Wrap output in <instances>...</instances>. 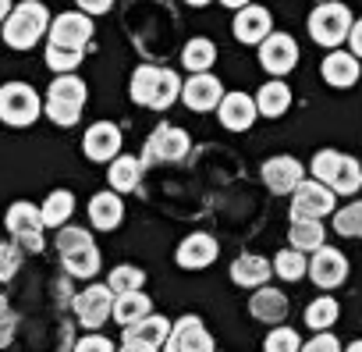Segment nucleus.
Returning <instances> with one entry per match:
<instances>
[{"label": "nucleus", "instance_id": "1", "mask_svg": "<svg viewBox=\"0 0 362 352\" xmlns=\"http://www.w3.org/2000/svg\"><path fill=\"white\" fill-rule=\"evenodd\" d=\"M132 100L139 107H153V110H167L177 96H181V79L170 68H156V64H139L132 72Z\"/></svg>", "mask_w": 362, "mask_h": 352}, {"label": "nucleus", "instance_id": "2", "mask_svg": "<svg viewBox=\"0 0 362 352\" xmlns=\"http://www.w3.org/2000/svg\"><path fill=\"white\" fill-rule=\"evenodd\" d=\"M313 178L334 196H355L362 189V164L337 149H320L313 157Z\"/></svg>", "mask_w": 362, "mask_h": 352}, {"label": "nucleus", "instance_id": "3", "mask_svg": "<svg viewBox=\"0 0 362 352\" xmlns=\"http://www.w3.org/2000/svg\"><path fill=\"white\" fill-rule=\"evenodd\" d=\"M57 253H61V263L71 278H96L100 271V249L93 242V235L86 228H75V225H64L57 228Z\"/></svg>", "mask_w": 362, "mask_h": 352}, {"label": "nucleus", "instance_id": "4", "mask_svg": "<svg viewBox=\"0 0 362 352\" xmlns=\"http://www.w3.org/2000/svg\"><path fill=\"white\" fill-rule=\"evenodd\" d=\"M47 29H50L47 8L40 4V0H25V4L11 8V15H8V22H4V43H8L11 50H33V47L43 40Z\"/></svg>", "mask_w": 362, "mask_h": 352}, {"label": "nucleus", "instance_id": "5", "mask_svg": "<svg viewBox=\"0 0 362 352\" xmlns=\"http://www.w3.org/2000/svg\"><path fill=\"white\" fill-rule=\"evenodd\" d=\"M86 100H89V89H86L82 79H75V75H57V79L50 82V89H47V107H43V110H47V118H50L54 125L71 128V125L82 118Z\"/></svg>", "mask_w": 362, "mask_h": 352}, {"label": "nucleus", "instance_id": "6", "mask_svg": "<svg viewBox=\"0 0 362 352\" xmlns=\"http://www.w3.org/2000/svg\"><path fill=\"white\" fill-rule=\"evenodd\" d=\"M351 11L344 4H337V0H327V4H316L313 15H309V36L320 43V47H341L351 33Z\"/></svg>", "mask_w": 362, "mask_h": 352}, {"label": "nucleus", "instance_id": "7", "mask_svg": "<svg viewBox=\"0 0 362 352\" xmlns=\"http://www.w3.org/2000/svg\"><path fill=\"white\" fill-rule=\"evenodd\" d=\"M40 114H43V103H40V93L29 82H8V86H0V121H8L15 128H25Z\"/></svg>", "mask_w": 362, "mask_h": 352}, {"label": "nucleus", "instance_id": "8", "mask_svg": "<svg viewBox=\"0 0 362 352\" xmlns=\"http://www.w3.org/2000/svg\"><path fill=\"white\" fill-rule=\"evenodd\" d=\"M8 232L15 235V246L18 249H29V253H43V217H40V207L29 203V200H18L8 207V217H4Z\"/></svg>", "mask_w": 362, "mask_h": 352}, {"label": "nucleus", "instance_id": "9", "mask_svg": "<svg viewBox=\"0 0 362 352\" xmlns=\"http://www.w3.org/2000/svg\"><path fill=\"white\" fill-rule=\"evenodd\" d=\"M189 149H192V139H189V132H185V128H174V125H156V128H153V135L146 139L142 167H146V164H156V160L174 164V160L185 157Z\"/></svg>", "mask_w": 362, "mask_h": 352}, {"label": "nucleus", "instance_id": "10", "mask_svg": "<svg viewBox=\"0 0 362 352\" xmlns=\"http://www.w3.org/2000/svg\"><path fill=\"white\" fill-rule=\"evenodd\" d=\"M334 203H337V196L327 186H320L316 178H309L291 196V221H320V217L334 214Z\"/></svg>", "mask_w": 362, "mask_h": 352}, {"label": "nucleus", "instance_id": "11", "mask_svg": "<svg viewBox=\"0 0 362 352\" xmlns=\"http://www.w3.org/2000/svg\"><path fill=\"white\" fill-rule=\"evenodd\" d=\"M50 36V47H61V50H86V43L93 40V22L89 15L82 11H68V15H57V22H50L47 29Z\"/></svg>", "mask_w": 362, "mask_h": 352}, {"label": "nucleus", "instance_id": "12", "mask_svg": "<svg viewBox=\"0 0 362 352\" xmlns=\"http://www.w3.org/2000/svg\"><path fill=\"white\" fill-rule=\"evenodd\" d=\"M71 306H75L78 324L89 327V331H96V327H103V324L110 320V313H114V292H110L107 285H89L86 292L75 295Z\"/></svg>", "mask_w": 362, "mask_h": 352}, {"label": "nucleus", "instance_id": "13", "mask_svg": "<svg viewBox=\"0 0 362 352\" xmlns=\"http://www.w3.org/2000/svg\"><path fill=\"white\" fill-rule=\"evenodd\" d=\"M167 352H217L214 348V334L206 331V324L199 317H181L174 327H170V338L163 341Z\"/></svg>", "mask_w": 362, "mask_h": 352}, {"label": "nucleus", "instance_id": "14", "mask_svg": "<svg viewBox=\"0 0 362 352\" xmlns=\"http://www.w3.org/2000/svg\"><path fill=\"white\" fill-rule=\"evenodd\" d=\"M259 64H263V72H270V75H288V72L298 64V43H295L288 33H270V36L259 43Z\"/></svg>", "mask_w": 362, "mask_h": 352}, {"label": "nucleus", "instance_id": "15", "mask_svg": "<svg viewBox=\"0 0 362 352\" xmlns=\"http://www.w3.org/2000/svg\"><path fill=\"white\" fill-rule=\"evenodd\" d=\"M309 278H313V285H320L323 292L337 288V285L348 278V260H344V253L334 249V246H320V249L313 253V260H309Z\"/></svg>", "mask_w": 362, "mask_h": 352}, {"label": "nucleus", "instance_id": "16", "mask_svg": "<svg viewBox=\"0 0 362 352\" xmlns=\"http://www.w3.org/2000/svg\"><path fill=\"white\" fill-rule=\"evenodd\" d=\"M117 149H121V128H117L114 121H96V125H89V132H86V139H82V153H86L89 160L107 164V160L121 157Z\"/></svg>", "mask_w": 362, "mask_h": 352}, {"label": "nucleus", "instance_id": "17", "mask_svg": "<svg viewBox=\"0 0 362 352\" xmlns=\"http://www.w3.org/2000/svg\"><path fill=\"white\" fill-rule=\"evenodd\" d=\"M181 100H185L192 110H214L224 100V86H221V79L203 72V75H192L189 82H181Z\"/></svg>", "mask_w": 362, "mask_h": 352}, {"label": "nucleus", "instance_id": "18", "mask_svg": "<svg viewBox=\"0 0 362 352\" xmlns=\"http://www.w3.org/2000/svg\"><path fill=\"white\" fill-rule=\"evenodd\" d=\"M305 167L295 160V157H270L267 164H263V182H267V189H274V193H295L305 178Z\"/></svg>", "mask_w": 362, "mask_h": 352}, {"label": "nucleus", "instance_id": "19", "mask_svg": "<svg viewBox=\"0 0 362 352\" xmlns=\"http://www.w3.org/2000/svg\"><path fill=\"white\" fill-rule=\"evenodd\" d=\"M217 253H221L217 239L206 235V232H196V235H189L185 242L177 246L174 260H177V267H185V271H199V267H210L217 260Z\"/></svg>", "mask_w": 362, "mask_h": 352}, {"label": "nucleus", "instance_id": "20", "mask_svg": "<svg viewBox=\"0 0 362 352\" xmlns=\"http://www.w3.org/2000/svg\"><path fill=\"white\" fill-rule=\"evenodd\" d=\"M270 33H274V18H270L267 8L249 4V8L238 11V18H235V40H238V43H252V47H256V43H263Z\"/></svg>", "mask_w": 362, "mask_h": 352}, {"label": "nucleus", "instance_id": "21", "mask_svg": "<svg viewBox=\"0 0 362 352\" xmlns=\"http://www.w3.org/2000/svg\"><path fill=\"white\" fill-rule=\"evenodd\" d=\"M256 114L259 110H256V100L249 93H228L221 100V125L228 132H245L256 121Z\"/></svg>", "mask_w": 362, "mask_h": 352}, {"label": "nucleus", "instance_id": "22", "mask_svg": "<svg viewBox=\"0 0 362 352\" xmlns=\"http://www.w3.org/2000/svg\"><path fill=\"white\" fill-rule=\"evenodd\" d=\"M323 82L327 86H334V89H348V86H355L358 82V57H351V54H344V50H334V54H327L323 57Z\"/></svg>", "mask_w": 362, "mask_h": 352}, {"label": "nucleus", "instance_id": "23", "mask_svg": "<svg viewBox=\"0 0 362 352\" xmlns=\"http://www.w3.org/2000/svg\"><path fill=\"white\" fill-rule=\"evenodd\" d=\"M270 274H274V263L256 256V253H245L231 263V281L242 285V288H263L270 281Z\"/></svg>", "mask_w": 362, "mask_h": 352}, {"label": "nucleus", "instance_id": "24", "mask_svg": "<svg viewBox=\"0 0 362 352\" xmlns=\"http://www.w3.org/2000/svg\"><path fill=\"white\" fill-rule=\"evenodd\" d=\"M121 217H124V203H121V196H114V189L110 193H96L89 200V221H93V228L114 232L121 225Z\"/></svg>", "mask_w": 362, "mask_h": 352}, {"label": "nucleus", "instance_id": "25", "mask_svg": "<svg viewBox=\"0 0 362 352\" xmlns=\"http://www.w3.org/2000/svg\"><path fill=\"white\" fill-rule=\"evenodd\" d=\"M249 313L256 317V320H263V324H281L284 317H288V299H284V292H277V288H256V295L249 299Z\"/></svg>", "mask_w": 362, "mask_h": 352}, {"label": "nucleus", "instance_id": "26", "mask_svg": "<svg viewBox=\"0 0 362 352\" xmlns=\"http://www.w3.org/2000/svg\"><path fill=\"white\" fill-rule=\"evenodd\" d=\"M107 178H110V189L114 193H132L139 186V178H142V160L139 157H128V153L114 157L110 167H107Z\"/></svg>", "mask_w": 362, "mask_h": 352}, {"label": "nucleus", "instance_id": "27", "mask_svg": "<svg viewBox=\"0 0 362 352\" xmlns=\"http://www.w3.org/2000/svg\"><path fill=\"white\" fill-rule=\"evenodd\" d=\"M291 107V89L288 82H263L259 93H256V110L263 118H281L284 110Z\"/></svg>", "mask_w": 362, "mask_h": 352}, {"label": "nucleus", "instance_id": "28", "mask_svg": "<svg viewBox=\"0 0 362 352\" xmlns=\"http://www.w3.org/2000/svg\"><path fill=\"white\" fill-rule=\"evenodd\" d=\"M149 310H153V302H149V295L146 292H128V295H114V320L121 324V327H132V324H139L142 317H149Z\"/></svg>", "mask_w": 362, "mask_h": 352}, {"label": "nucleus", "instance_id": "29", "mask_svg": "<svg viewBox=\"0 0 362 352\" xmlns=\"http://www.w3.org/2000/svg\"><path fill=\"white\" fill-rule=\"evenodd\" d=\"M124 338H132V341H146V345H156V348H160V345L170 338V320L160 317V313H149V317H142L139 324L124 327Z\"/></svg>", "mask_w": 362, "mask_h": 352}, {"label": "nucleus", "instance_id": "30", "mask_svg": "<svg viewBox=\"0 0 362 352\" xmlns=\"http://www.w3.org/2000/svg\"><path fill=\"white\" fill-rule=\"evenodd\" d=\"M75 214V196L68 189H54L47 196V203L40 207V217H43V228H57V225H68V217Z\"/></svg>", "mask_w": 362, "mask_h": 352}, {"label": "nucleus", "instance_id": "31", "mask_svg": "<svg viewBox=\"0 0 362 352\" xmlns=\"http://www.w3.org/2000/svg\"><path fill=\"white\" fill-rule=\"evenodd\" d=\"M288 242L298 253H316L323 246V225L320 221H291L288 228Z\"/></svg>", "mask_w": 362, "mask_h": 352}, {"label": "nucleus", "instance_id": "32", "mask_svg": "<svg viewBox=\"0 0 362 352\" xmlns=\"http://www.w3.org/2000/svg\"><path fill=\"white\" fill-rule=\"evenodd\" d=\"M181 61H185V68L192 72V75H203V72H210V64L217 61V47L210 43V40H189L185 43V50H181Z\"/></svg>", "mask_w": 362, "mask_h": 352}, {"label": "nucleus", "instance_id": "33", "mask_svg": "<svg viewBox=\"0 0 362 352\" xmlns=\"http://www.w3.org/2000/svg\"><path fill=\"white\" fill-rule=\"evenodd\" d=\"M142 281H146V274H142L139 267L121 263V267H114V271H110L107 288H110L114 295H128V292H142Z\"/></svg>", "mask_w": 362, "mask_h": 352}, {"label": "nucleus", "instance_id": "34", "mask_svg": "<svg viewBox=\"0 0 362 352\" xmlns=\"http://www.w3.org/2000/svg\"><path fill=\"white\" fill-rule=\"evenodd\" d=\"M337 313H341V306H337L330 295H320V299H313V302L305 306V324H309L313 331H327V327L337 320Z\"/></svg>", "mask_w": 362, "mask_h": 352}, {"label": "nucleus", "instance_id": "35", "mask_svg": "<svg viewBox=\"0 0 362 352\" xmlns=\"http://www.w3.org/2000/svg\"><path fill=\"white\" fill-rule=\"evenodd\" d=\"M334 232L344 239H362V200L334 210Z\"/></svg>", "mask_w": 362, "mask_h": 352}, {"label": "nucleus", "instance_id": "36", "mask_svg": "<svg viewBox=\"0 0 362 352\" xmlns=\"http://www.w3.org/2000/svg\"><path fill=\"white\" fill-rule=\"evenodd\" d=\"M274 271H277L284 281H298L302 274H309V263H305V256H302L298 249H281V253L274 256Z\"/></svg>", "mask_w": 362, "mask_h": 352}, {"label": "nucleus", "instance_id": "37", "mask_svg": "<svg viewBox=\"0 0 362 352\" xmlns=\"http://www.w3.org/2000/svg\"><path fill=\"white\" fill-rule=\"evenodd\" d=\"M298 348H302V338L291 327H274L263 341V352H298Z\"/></svg>", "mask_w": 362, "mask_h": 352}, {"label": "nucleus", "instance_id": "38", "mask_svg": "<svg viewBox=\"0 0 362 352\" xmlns=\"http://www.w3.org/2000/svg\"><path fill=\"white\" fill-rule=\"evenodd\" d=\"M47 64H50L57 75H68V72H75V68L82 64V54H78V50H61V47H50V43H47Z\"/></svg>", "mask_w": 362, "mask_h": 352}, {"label": "nucleus", "instance_id": "39", "mask_svg": "<svg viewBox=\"0 0 362 352\" xmlns=\"http://www.w3.org/2000/svg\"><path fill=\"white\" fill-rule=\"evenodd\" d=\"M18 267H22V249L11 242H0V281H11Z\"/></svg>", "mask_w": 362, "mask_h": 352}, {"label": "nucleus", "instance_id": "40", "mask_svg": "<svg viewBox=\"0 0 362 352\" xmlns=\"http://www.w3.org/2000/svg\"><path fill=\"white\" fill-rule=\"evenodd\" d=\"M15 327H18V320H15V310H11V302L0 295V348L4 345H11V338H15Z\"/></svg>", "mask_w": 362, "mask_h": 352}, {"label": "nucleus", "instance_id": "41", "mask_svg": "<svg viewBox=\"0 0 362 352\" xmlns=\"http://www.w3.org/2000/svg\"><path fill=\"white\" fill-rule=\"evenodd\" d=\"M298 352H341V341L330 334V331H320L316 338H309Z\"/></svg>", "mask_w": 362, "mask_h": 352}, {"label": "nucleus", "instance_id": "42", "mask_svg": "<svg viewBox=\"0 0 362 352\" xmlns=\"http://www.w3.org/2000/svg\"><path fill=\"white\" fill-rule=\"evenodd\" d=\"M71 352H114V345L103 334H86V338H78V345Z\"/></svg>", "mask_w": 362, "mask_h": 352}, {"label": "nucleus", "instance_id": "43", "mask_svg": "<svg viewBox=\"0 0 362 352\" xmlns=\"http://www.w3.org/2000/svg\"><path fill=\"white\" fill-rule=\"evenodd\" d=\"M75 4L82 8V15H107L114 0H75Z\"/></svg>", "mask_w": 362, "mask_h": 352}, {"label": "nucleus", "instance_id": "44", "mask_svg": "<svg viewBox=\"0 0 362 352\" xmlns=\"http://www.w3.org/2000/svg\"><path fill=\"white\" fill-rule=\"evenodd\" d=\"M348 47H351V50H348L351 57H362V18L351 25V33H348Z\"/></svg>", "mask_w": 362, "mask_h": 352}, {"label": "nucleus", "instance_id": "45", "mask_svg": "<svg viewBox=\"0 0 362 352\" xmlns=\"http://www.w3.org/2000/svg\"><path fill=\"white\" fill-rule=\"evenodd\" d=\"M117 352H160V348H156V345H146V341H132V338H124Z\"/></svg>", "mask_w": 362, "mask_h": 352}, {"label": "nucleus", "instance_id": "46", "mask_svg": "<svg viewBox=\"0 0 362 352\" xmlns=\"http://www.w3.org/2000/svg\"><path fill=\"white\" fill-rule=\"evenodd\" d=\"M224 8H235V11H242V8H249V0H221Z\"/></svg>", "mask_w": 362, "mask_h": 352}, {"label": "nucleus", "instance_id": "47", "mask_svg": "<svg viewBox=\"0 0 362 352\" xmlns=\"http://www.w3.org/2000/svg\"><path fill=\"white\" fill-rule=\"evenodd\" d=\"M8 15H11V0H0V22H8Z\"/></svg>", "mask_w": 362, "mask_h": 352}, {"label": "nucleus", "instance_id": "48", "mask_svg": "<svg viewBox=\"0 0 362 352\" xmlns=\"http://www.w3.org/2000/svg\"><path fill=\"white\" fill-rule=\"evenodd\" d=\"M344 352H362V338H358V341H351V345H348Z\"/></svg>", "mask_w": 362, "mask_h": 352}, {"label": "nucleus", "instance_id": "49", "mask_svg": "<svg viewBox=\"0 0 362 352\" xmlns=\"http://www.w3.org/2000/svg\"><path fill=\"white\" fill-rule=\"evenodd\" d=\"M185 4H192V8H206L210 0H185Z\"/></svg>", "mask_w": 362, "mask_h": 352}, {"label": "nucleus", "instance_id": "50", "mask_svg": "<svg viewBox=\"0 0 362 352\" xmlns=\"http://www.w3.org/2000/svg\"><path fill=\"white\" fill-rule=\"evenodd\" d=\"M320 4H327V0H320Z\"/></svg>", "mask_w": 362, "mask_h": 352}, {"label": "nucleus", "instance_id": "51", "mask_svg": "<svg viewBox=\"0 0 362 352\" xmlns=\"http://www.w3.org/2000/svg\"><path fill=\"white\" fill-rule=\"evenodd\" d=\"M358 164H362V160H358Z\"/></svg>", "mask_w": 362, "mask_h": 352}]
</instances>
